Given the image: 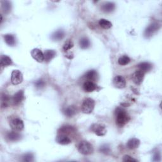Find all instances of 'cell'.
Listing matches in <instances>:
<instances>
[{"label": "cell", "mask_w": 162, "mask_h": 162, "mask_svg": "<svg viewBox=\"0 0 162 162\" xmlns=\"http://www.w3.org/2000/svg\"><path fill=\"white\" fill-rule=\"evenodd\" d=\"M116 123L119 127H123L130 120V117L127 113L123 109H118L115 111Z\"/></svg>", "instance_id": "obj_1"}, {"label": "cell", "mask_w": 162, "mask_h": 162, "mask_svg": "<svg viewBox=\"0 0 162 162\" xmlns=\"http://www.w3.org/2000/svg\"><path fill=\"white\" fill-rule=\"evenodd\" d=\"M78 151L84 155H91L94 151L92 145L86 141H80L78 145Z\"/></svg>", "instance_id": "obj_2"}, {"label": "cell", "mask_w": 162, "mask_h": 162, "mask_svg": "<svg viewBox=\"0 0 162 162\" xmlns=\"http://www.w3.org/2000/svg\"><path fill=\"white\" fill-rule=\"evenodd\" d=\"M95 106V101L92 98H88L83 101L81 106V110L84 113L89 114L92 112Z\"/></svg>", "instance_id": "obj_3"}, {"label": "cell", "mask_w": 162, "mask_h": 162, "mask_svg": "<svg viewBox=\"0 0 162 162\" xmlns=\"http://www.w3.org/2000/svg\"><path fill=\"white\" fill-rule=\"evenodd\" d=\"M91 130L98 136H103L106 134V126L103 124H93L91 126Z\"/></svg>", "instance_id": "obj_4"}, {"label": "cell", "mask_w": 162, "mask_h": 162, "mask_svg": "<svg viewBox=\"0 0 162 162\" xmlns=\"http://www.w3.org/2000/svg\"><path fill=\"white\" fill-rule=\"evenodd\" d=\"M10 126L13 130L20 132L24 128V124L22 120L19 118H13L10 121Z\"/></svg>", "instance_id": "obj_5"}, {"label": "cell", "mask_w": 162, "mask_h": 162, "mask_svg": "<svg viewBox=\"0 0 162 162\" xmlns=\"http://www.w3.org/2000/svg\"><path fill=\"white\" fill-rule=\"evenodd\" d=\"M160 28V25L158 23L154 22L150 24L146 29L144 31V36L146 38H149L151 37L156 32H157Z\"/></svg>", "instance_id": "obj_6"}, {"label": "cell", "mask_w": 162, "mask_h": 162, "mask_svg": "<svg viewBox=\"0 0 162 162\" xmlns=\"http://www.w3.org/2000/svg\"><path fill=\"white\" fill-rule=\"evenodd\" d=\"M23 81V75L19 70H13L11 75V82L13 85H19Z\"/></svg>", "instance_id": "obj_7"}, {"label": "cell", "mask_w": 162, "mask_h": 162, "mask_svg": "<svg viewBox=\"0 0 162 162\" xmlns=\"http://www.w3.org/2000/svg\"><path fill=\"white\" fill-rule=\"evenodd\" d=\"M144 74H145L140 70H138L135 72L132 75V79L134 83L136 85H140L143 83Z\"/></svg>", "instance_id": "obj_8"}, {"label": "cell", "mask_w": 162, "mask_h": 162, "mask_svg": "<svg viewBox=\"0 0 162 162\" xmlns=\"http://www.w3.org/2000/svg\"><path fill=\"white\" fill-rule=\"evenodd\" d=\"M113 86L118 89H123L126 86V80L124 77L117 75L113 79Z\"/></svg>", "instance_id": "obj_9"}, {"label": "cell", "mask_w": 162, "mask_h": 162, "mask_svg": "<svg viewBox=\"0 0 162 162\" xmlns=\"http://www.w3.org/2000/svg\"><path fill=\"white\" fill-rule=\"evenodd\" d=\"M31 56L32 57V58L39 63H41L45 60L44 53L37 48L33 49L31 51Z\"/></svg>", "instance_id": "obj_10"}, {"label": "cell", "mask_w": 162, "mask_h": 162, "mask_svg": "<svg viewBox=\"0 0 162 162\" xmlns=\"http://www.w3.org/2000/svg\"><path fill=\"white\" fill-rule=\"evenodd\" d=\"M24 98V92L22 90H20L13 95L12 98L13 103L15 105H19L23 101Z\"/></svg>", "instance_id": "obj_11"}, {"label": "cell", "mask_w": 162, "mask_h": 162, "mask_svg": "<svg viewBox=\"0 0 162 162\" xmlns=\"http://www.w3.org/2000/svg\"><path fill=\"white\" fill-rule=\"evenodd\" d=\"M56 141L57 142L62 145H67V144H69L72 143V140L70 139V138L66 136L65 134H59L57 136L56 138Z\"/></svg>", "instance_id": "obj_12"}, {"label": "cell", "mask_w": 162, "mask_h": 162, "mask_svg": "<svg viewBox=\"0 0 162 162\" xmlns=\"http://www.w3.org/2000/svg\"><path fill=\"white\" fill-rule=\"evenodd\" d=\"M7 138L8 139L9 141H17L20 140L21 139V135L20 134H19L17 131H11V132H9L7 134V136H6Z\"/></svg>", "instance_id": "obj_13"}, {"label": "cell", "mask_w": 162, "mask_h": 162, "mask_svg": "<svg viewBox=\"0 0 162 162\" xmlns=\"http://www.w3.org/2000/svg\"><path fill=\"white\" fill-rule=\"evenodd\" d=\"M85 78L88 80V81H91V82H94L98 80V72L94 70H91L88 71L84 75Z\"/></svg>", "instance_id": "obj_14"}, {"label": "cell", "mask_w": 162, "mask_h": 162, "mask_svg": "<svg viewBox=\"0 0 162 162\" xmlns=\"http://www.w3.org/2000/svg\"><path fill=\"white\" fill-rule=\"evenodd\" d=\"M97 87V85L94 83L91 82V81H87V82L84 83L83 85L84 90L87 92H91L96 90Z\"/></svg>", "instance_id": "obj_15"}, {"label": "cell", "mask_w": 162, "mask_h": 162, "mask_svg": "<svg viewBox=\"0 0 162 162\" xmlns=\"http://www.w3.org/2000/svg\"><path fill=\"white\" fill-rule=\"evenodd\" d=\"M140 145V140L137 138L130 139L127 143V147L130 150H134L138 148Z\"/></svg>", "instance_id": "obj_16"}, {"label": "cell", "mask_w": 162, "mask_h": 162, "mask_svg": "<svg viewBox=\"0 0 162 162\" xmlns=\"http://www.w3.org/2000/svg\"><path fill=\"white\" fill-rule=\"evenodd\" d=\"M56 51L53 49H48L46 50L44 53V57H45V60L46 62L48 63L51 62L54 58L56 56Z\"/></svg>", "instance_id": "obj_17"}, {"label": "cell", "mask_w": 162, "mask_h": 162, "mask_svg": "<svg viewBox=\"0 0 162 162\" xmlns=\"http://www.w3.org/2000/svg\"><path fill=\"white\" fill-rule=\"evenodd\" d=\"M4 39L5 43L10 46H14L16 45L15 37L10 34H8L4 36Z\"/></svg>", "instance_id": "obj_18"}, {"label": "cell", "mask_w": 162, "mask_h": 162, "mask_svg": "<svg viewBox=\"0 0 162 162\" xmlns=\"http://www.w3.org/2000/svg\"><path fill=\"white\" fill-rule=\"evenodd\" d=\"M139 70L143 72L144 74L149 72L152 69V65L148 62H142L138 65Z\"/></svg>", "instance_id": "obj_19"}, {"label": "cell", "mask_w": 162, "mask_h": 162, "mask_svg": "<svg viewBox=\"0 0 162 162\" xmlns=\"http://www.w3.org/2000/svg\"><path fill=\"white\" fill-rule=\"evenodd\" d=\"M115 5L112 2H106L104 3L101 6V9L105 13L112 12L115 10Z\"/></svg>", "instance_id": "obj_20"}, {"label": "cell", "mask_w": 162, "mask_h": 162, "mask_svg": "<svg viewBox=\"0 0 162 162\" xmlns=\"http://www.w3.org/2000/svg\"><path fill=\"white\" fill-rule=\"evenodd\" d=\"M65 36V32L63 30H58L54 32L51 36V39L55 41H59Z\"/></svg>", "instance_id": "obj_21"}, {"label": "cell", "mask_w": 162, "mask_h": 162, "mask_svg": "<svg viewBox=\"0 0 162 162\" xmlns=\"http://www.w3.org/2000/svg\"><path fill=\"white\" fill-rule=\"evenodd\" d=\"M13 63L12 60L7 55H2L0 58V65L2 67L11 65Z\"/></svg>", "instance_id": "obj_22"}, {"label": "cell", "mask_w": 162, "mask_h": 162, "mask_svg": "<svg viewBox=\"0 0 162 162\" xmlns=\"http://www.w3.org/2000/svg\"><path fill=\"white\" fill-rule=\"evenodd\" d=\"M99 25H100L101 28L104 29H109L112 27V23L111 22L104 19H101L100 20Z\"/></svg>", "instance_id": "obj_23"}, {"label": "cell", "mask_w": 162, "mask_h": 162, "mask_svg": "<svg viewBox=\"0 0 162 162\" xmlns=\"http://www.w3.org/2000/svg\"><path fill=\"white\" fill-rule=\"evenodd\" d=\"M90 40H89L88 38L87 37H83L81 38L80 41H79V45L80 48H82L83 49H87L90 46Z\"/></svg>", "instance_id": "obj_24"}, {"label": "cell", "mask_w": 162, "mask_h": 162, "mask_svg": "<svg viewBox=\"0 0 162 162\" xmlns=\"http://www.w3.org/2000/svg\"><path fill=\"white\" fill-rule=\"evenodd\" d=\"M76 109L75 107L74 106H70L69 107H67L66 109L65 110L64 112L65 115L69 117H73L75 113H76Z\"/></svg>", "instance_id": "obj_25"}, {"label": "cell", "mask_w": 162, "mask_h": 162, "mask_svg": "<svg viewBox=\"0 0 162 162\" xmlns=\"http://www.w3.org/2000/svg\"><path fill=\"white\" fill-rule=\"evenodd\" d=\"M2 8L5 13H8L11 10V4L9 1L2 2Z\"/></svg>", "instance_id": "obj_26"}, {"label": "cell", "mask_w": 162, "mask_h": 162, "mask_svg": "<svg viewBox=\"0 0 162 162\" xmlns=\"http://www.w3.org/2000/svg\"><path fill=\"white\" fill-rule=\"evenodd\" d=\"M10 103V98L6 94H3L2 96V107L6 108L9 106Z\"/></svg>", "instance_id": "obj_27"}, {"label": "cell", "mask_w": 162, "mask_h": 162, "mask_svg": "<svg viewBox=\"0 0 162 162\" xmlns=\"http://www.w3.org/2000/svg\"><path fill=\"white\" fill-rule=\"evenodd\" d=\"M130 62V58L127 55H123L120 57L118 60V63L120 65H126Z\"/></svg>", "instance_id": "obj_28"}, {"label": "cell", "mask_w": 162, "mask_h": 162, "mask_svg": "<svg viewBox=\"0 0 162 162\" xmlns=\"http://www.w3.org/2000/svg\"><path fill=\"white\" fill-rule=\"evenodd\" d=\"M74 47V43L71 40L69 39L67 40L66 41L65 43L63 46V49L64 50V51H67L68 50L70 49L71 48H72Z\"/></svg>", "instance_id": "obj_29"}, {"label": "cell", "mask_w": 162, "mask_h": 162, "mask_svg": "<svg viewBox=\"0 0 162 162\" xmlns=\"http://www.w3.org/2000/svg\"><path fill=\"white\" fill-rule=\"evenodd\" d=\"M23 161L30 162L34 161V156L32 153H27L23 156Z\"/></svg>", "instance_id": "obj_30"}, {"label": "cell", "mask_w": 162, "mask_h": 162, "mask_svg": "<svg viewBox=\"0 0 162 162\" xmlns=\"http://www.w3.org/2000/svg\"><path fill=\"white\" fill-rule=\"evenodd\" d=\"M100 151L104 153V154H108L109 153H110V147L106 145V144H104V145H103L102 146H101L100 147Z\"/></svg>", "instance_id": "obj_31"}, {"label": "cell", "mask_w": 162, "mask_h": 162, "mask_svg": "<svg viewBox=\"0 0 162 162\" xmlns=\"http://www.w3.org/2000/svg\"><path fill=\"white\" fill-rule=\"evenodd\" d=\"M45 86V83L44 82L43 80L39 79V80H37L36 82L35 83V86L37 88H39V89H40V88L43 87Z\"/></svg>", "instance_id": "obj_32"}, {"label": "cell", "mask_w": 162, "mask_h": 162, "mask_svg": "<svg viewBox=\"0 0 162 162\" xmlns=\"http://www.w3.org/2000/svg\"><path fill=\"white\" fill-rule=\"evenodd\" d=\"M123 161H138L136 159L132 158V156L129 155H125L123 157Z\"/></svg>", "instance_id": "obj_33"}, {"label": "cell", "mask_w": 162, "mask_h": 162, "mask_svg": "<svg viewBox=\"0 0 162 162\" xmlns=\"http://www.w3.org/2000/svg\"><path fill=\"white\" fill-rule=\"evenodd\" d=\"M154 161H160V154L159 152L156 153L153 156V160Z\"/></svg>", "instance_id": "obj_34"}]
</instances>
